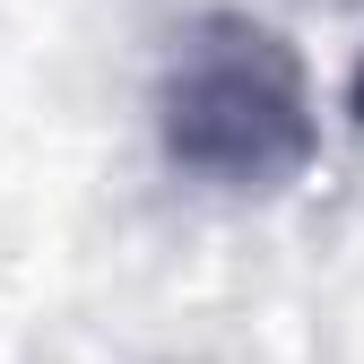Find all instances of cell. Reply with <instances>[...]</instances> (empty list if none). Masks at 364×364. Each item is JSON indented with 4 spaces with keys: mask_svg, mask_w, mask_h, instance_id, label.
Instances as JSON below:
<instances>
[{
    "mask_svg": "<svg viewBox=\"0 0 364 364\" xmlns=\"http://www.w3.org/2000/svg\"><path fill=\"white\" fill-rule=\"evenodd\" d=\"M347 113L364 122V61H355V78H347Z\"/></svg>",
    "mask_w": 364,
    "mask_h": 364,
    "instance_id": "2",
    "label": "cell"
},
{
    "mask_svg": "<svg viewBox=\"0 0 364 364\" xmlns=\"http://www.w3.org/2000/svg\"><path fill=\"white\" fill-rule=\"evenodd\" d=\"M156 139L208 191H287L321 156L304 53L243 9H208L156 78Z\"/></svg>",
    "mask_w": 364,
    "mask_h": 364,
    "instance_id": "1",
    "label": "cell"
}]
</instances>
